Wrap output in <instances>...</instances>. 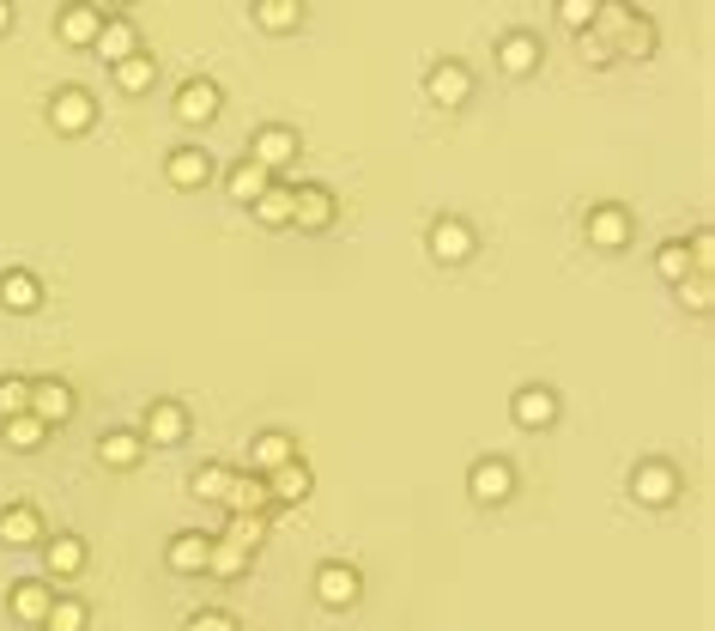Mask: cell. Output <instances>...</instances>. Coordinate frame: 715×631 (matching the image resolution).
Returning a JSON list of instances; mask_svg holds the SVG:
<instances>
[{"label":"cell","mask_w":715,"mask_h":631,"mask_svg":"<svg viewBox=\"0 0 715 631\" xmlns=\"http://www.w3.org/2000/svg\"><path fill=\"white\" fill-rule=\"evenodd\" d=\"M425 97H430V104H442V110H461V104L473 97V73H468L461 61H430Z\"/></svg>","instance_id":"cell-1"},{"label":"cell","mask_w":715,"mask_h":631,"mask_svg":"<svg viewBox=\"0 0 715 631\" xmlns=\"http://www.w3.org/2000/svg\"><path fill=\"white\" fill-rule=\"evenodd\" d=\"M631 498L649 504V510L673 504L679 498V468H673V461H643V468L631 473Z\"/></svg>","instance_id":"cell-2"},{"label":"cell","mask_w":715,"mask_h":631,"mask_svg":"<svg viewBox=\"0 0 715 631\" xmlns=\"http://www.w3.org/2000/svg\"><path fill=\"white\" fill-rule=\"evenodd\" d=\"M97 31H104V7H97V0H73V7H61V19H55V37H61L67 49H92Z\"/></svg>","instance_id":"cell-3"},{"label":"cell","mask_w":715,"mask_h":631,"mask_svg":"<svg viewBox=\"0 0 715 631\" xmlns=\"http://www.w3.org/2000/svg\"><path fill=\"white\" fill-rule=\"evenodd\" d=\"M291 158H298V134H291V128H279V122L255 128V140H249V164H261V171L274 176V171H286Z\"/></svg>","instance_id":"cell-4"},{"label":"cell","mask_w":715,"mask_h":631,"mask_svg":"<svg viewBox=\"0 0 715 631\" xmlns=\"http://www.w3.org/2000/svg\"><path fill=\"white\" fill-rule=\"evenodd\" d=\"M49 122L61 134H85L97 122V97L92 92H79V85H61V92L49 97Z\"/></svg>","instance_id":"cell-5"},{"label":"cell","mask_w":715,"mask_h":631,"mask_svg":"<svg viewBox=\"0 0 715 631\" xmlns=\"http://www.w3.org/2000/svg\"><path fill=\"white\" fill-rule=\"evenodd\" d=\"M73 408H79V401H73V389H67L61 377L31 382V420H43L49 432H55V425H67V420H73Z\"/></svg>","instance_id":"cell-6"},{"label":"cell","mask_w":715,"mask_h":631,"mask_svg":"<svg viewBox=\"0 0 715 631\" xmlns=\"http://www.w3.org/2000/svg\"><path fill=\"white\" fill-rule=\"evenodd\" d=\"M334 188H322V183H303V188H291V225H303V231H327L334 225Z\"/></svg>","instance_id":"cell-7"},{"label":"cell","mask_w":715,"mask_h":631,"mask_svg":"<svg viewBox=\"0 0 715 631\" xmlns=\"http://www.w3.org/2000/svg\"><path fill=\"white\" fill-rule=\"evenodd\" d=\"M468 492H473V504H504L509 492H516V473H509V461H497V456L473 461V468H468Z\"/></svg>","instance_id":"cell-8"},{"label":"cell","mask_w":715,"mask_h":631,"mask_svg":"<svg viewBox=\"0 0 715 631\" xmlns=\"http://www.w3.org/2000/svg\"><path fill=\"white\" fill-rule=\"evenodd\" d=\"M583 237L595 243V250H607V255H612V250H624V243H631V213L607 200V207H595V213L583 219Z\"/></svg>","instance_id":"cell-9"},{"label":"cell","mask_w":715,"mask_h":631,"mask_svg":"<svg viewBox=\"0 0 715 631\" xmlns=\"http://www.w3.org/2000/svg\"><path fill=\"white\" fill-rule=\"evenodd\" d=\"M358 595H365V577H358L351 565L327 559V565L315 571V601H322V607H351Z\"/></svg>","instance_id":"cell-10"},{"label":"cell","mask_w":715,"mask_h":631,"mask_svg":"<svg viewBox=\"0 0 715 631\" xmlns=\"http://www.w3.org/2000/svg\"><path fill=\"white\" fill-rule=\"evenodd\" d=\"M540 37L533 31H504V43H497V67H504L509 79H528L533 67H540Z\"/></svg>","instance_id":"cell-11"},{"label":"cell","mask_w":715,"mask_h":631,"mask_svg":"<svg viewBox=\"0 0 715 631\" xmlns=\"http://www.w3.org/2000/svg\"><path fill=\"white\" fill-rule=\"evenodd\" d=\"M509 413H516V425H528V432H546V425L558 420V394L540 389V382H528V389H516Z\"/></svg>","instance_id":"cell-12"},{"label":"cell","mask_w":715,"mask_h":631,"mask_svg":"<svg viewBox=\"0 0 715 631\" xmlns=\"http://www.w3.org/2000/svg\"><path fill=\"white\" fill-rule=\"evenodd\" d=\"M140 437H146V444H183V437H188V408H183V401H152Z\"/></svg>","instance_id":"cell-13"},{"label":"cell","mask_w":715,"mask_h":631,"mask_svg":"<svg viewBox=\"0 0 715 631\" xmlns=\"http://www.w3.org/2000/svg\"><path fill=\"white\" fill-rule=\"evenodd\" d=\"M267 480V498L274 504H303L315 492V473H310V461H286V468H274V473H261Z\"/></svg>","instance_id":"cell-14"},{"label":"cell","mask_w":715,"mask_h":631,"mask_svg":"<svg viewBox=\"0 0 715 631\" xmlns=\"http://www.w3.org/2000/svg\"><path fill=\"white\" fill-rule=\"evenodd\" d=\"M430 255H437V262H468L473 255V225L468 219H437L430 225Z\"/></svg>","instance_id":"cell-15"},{"label":"cell","mask_w":715,"mask_h":631,"mask_svg":"<svg viewBox=\"0 0 715 631\" xmlns=\"http://www.w3.org/2000/svg\"><path fill=\"white\" fill-rule=\"evenodd\" d=\"M219 116V85L212 79H188L183 92H176V122H188V128H200V122Z\"/></svg>","instance_id":"cell-16"},{"label":"cell","mask_w":715,"mask_h":631,"mask_svg":"<svg viewBox=\"0 0 715 631\" xmlns=\"http://www.w3.org/2000/svg\"><path fill=\"white\" fill-rule=\"evenodd\" d=\"M43 303V286L37 274H25V267H7L0 274V310H13V316H31Z\"/></svg>","instance_id":"cell-17"},{"label":"cell","mask_w":715,"mask_h":631,"mask_svg":"<svg viewBox=\"0 0 715 631\" xmlns=\"http://www.w3.org/2000/svg\"><path fill=\"white\" fill-rule=\"evenodd\" d=\"M164 176H170L176 188H207L212 158L200 152V146H176V152H170V164H164Z\"/></svg>","instance_id":"cell-18"},{"label":"cell","mask_w":715,"mask_h":631,"mask_svg":"<svg viewBox=\"0 0 715 631\" xmlns=\"http://www.w3.org/2000/svg\"><path fill=\"white\" fill-rule=\"evenodd\" d=\"M286 461H298V444H291L286 432L249 437V468H255V473H274V468H286Z\"/></svg>","instance_id":"cell-19"},{"label":"cell","mask_w":715,"mask_h":631,"mask_svg":"<svg viewBox=\"0 0 715 631\" xmlns=\"http://www.w3.org/2000/svg\"><path fill=\"white\" fill-rule=\"evenodd\" d=\"M267 480H261V473H231V492H224V510L231 516H261L267 510Z\"/></svg>","instance_id":"cell-20"},{"label":"cell","mask_w":715,"mask_h":631,"mask_svg":"<svg viewBox=\"0 0 715 631\" xmlns=\"http://www.w3.org/2000/svg\"><path fill=\"white\" fill-rule=\"evenodd\" d=\"M140 456H146V437L140 432H104L97 437V461H104V468H140Z\"/></svg>","instance_id":"cell-21"},{"label":"cell","mask_w":715,"mask_h":631,"mask_svg":"<svg viewBox=\"0 0 715 631\" xmlns=\"http://www.w3.org/2000/svg\"><path fill=\"white\" fill-rule=\"evenodd\" d=\"M7 607H13V619H25V626H43V619H49V607H55V589H49V583H13V601H7Z\"/></svg>","instance_id":"cell-22"},{"label":"cell","mask_w":715,"mask_h":631,"mask_svg":"<svg viewBox=\"0 0 715 631\" xmlns=\"http://www.w3.org/2000/svg\"><path fill=\"white\" fill-rule=\"evenodd\" d=\"M92 49L104 55L109 67H116V61H128V55H140V31H134L128 19H104V31H97Z\"/></svg>","instance_id":"cell-23"},{"label":"cell","mask_w":715,"mask_h":631,"mask_svg":"<svg viewBox=\"0 0 715 631\" xmlns=\"http://www.w3.org/2000/svg\"><path fill=\"white\" fill-rule=\"evenodd\" d=\"M164 559H170V571L195 577V571H207V559H212V535H176Z\"/></svg>","instance_id":"cell-24"},{"label":"cell","mask_w":715,"mask_h":631,"mask_svg":"<svg viewBox=\"0 0 715 631\" xmlns=\"http://www.w3.org/2000/svg\"><path fill=\"white\" fill-rule=\"evenodd\" d=\"M0 540H7V547H37V540H43V516L31 510V504L0 510Z\"/></svg>","instance_id":"cell-25"},{"label":"cell","mask_w":715,"mask_h":631,"mask_svg":"<svg viewBox=\"0 0 715 631\" xmlns=\"http://www.w3.org/2000/svg\"><path fill=\"white\" fill-rule=\"evenodd\" d=\"M267 183H274V176L261 171V164H249V158H243V164H231V176H224V195H231L237 207H255V200H261V188H267Z\"/></svg>","instance_id":"cell-26"},{"label":"cell","mask_w":715,"mask_h":631,"mask_svg":"<svg viewBox=\"0 0 715 631\" xmlns=\"http://www.w3.org/2000/svg\"><path fill=\"white\" fill-rule=\"evenodd\" d=\"M152 79H158V61H152V55H128V61H116V85H122V92H128V97H140V92H152Z\"/></svg>","instance_id":"cell-27"},{"label":"cell","mask_w":715,"mask_h":631,"mask_svg":"<svg viewBox=\"0 0 715 631\" xmlns=\"http://www.w3.org/2000/svg\"><path fill=\"white\" fill-rule=\"evenodd\" d=\"M0 432H7V449H19V456H31V449H43V437H49V425L31 420V413H13V420H0Z\"/></svg>","instance_id":"cell-28"},{"label":"cell","mask_w":715,"mask_h":631,"mask_svg":"<svg viewBox=\"0 0 715 631\" xmlns=\"http://www.w3.org/2000/svg\"><path fill=\"white\" fill-rule=\"evenodd\" d=\"M43 559H49V577H73V571L85 565V540H79V535H55Z\"/></svg>","instance_id":"cell-29"},{"label":"cell","mask_w":715,"mask_h":631,"mask_svg":"<svg viewBox=\"0 0 715 631\" xmlns=\"http://www.w3.org/2000/svg\"><path fill=\"white\" fill-rule=\"evenodd\" d=\"M261 31H298L303 25V0H255Z\"/></svg>","instance_id":"cell-30"},{"label":"cell","mask_w":715,"mask_h":631,"mask_svg":"<svg viewBox=\"0 0 715 631\" xmlns=\"http://www.w3.org/2000/svg\"><path fill=\"white\" fill-rule=\"evenodd\" d=\"M612 55H637V61H649V55H655V25L637 13V19H631V25L619 31V43H612Z\"/></svg>","instance_id":"cell-31"},{"label":"cell","mask_w":715,"mask_h":631,"mask_svg":"<svg viewBox=\"0 0 715 631\" xmlns=\"http://www.w3.org/2000/svg\"><path fill=\"white\" fill-rule=\"evenodd\" d=\"M195 498H207V504H224V492H231V468L224 461H207V468H195Z\"/></svg>","instance_id":"cell-32"},{"label":"cell","mask_w":715,"mask_h":631,"mask_svg":"<svg viewBox=\"0 0 715 631\" xmlns=\"http://www.w3.org/2000/svg\"><path fill=\"white\" fill-rule=\"evenodd\" d=\"M255 219H261V225H291V188H286V183H267V188H261Z\"/></svg>","instance_id":"cell-33"},{"label":"cell","mask_w":715,"mask_h":631,"mask_svg":"<svg viewBox=\"0 0 715 631\" xmlns=\"http://www.w3.org/2000/svg\"><path fill=\"white\" fill-rule=\"evenodd\" d=\"M249 559H255V552H243V547H231V540H212V559H207V571L212 577H243L249 571Z\"/></svg>","instance_id":"cell-34"},{"label":"cell","mask_w":715,"mask_h":631,"mask_svg":"<svg viewBox=\"0 0 715 631\" xmlns=\"http://www.w3.org/2000/svg\"><path fill=\"white\" fill-rule=\"evenodd\" d=\"M655 274H661L667 286H679V279L691 274V255H685V243H661V250H655Z\"/></svg>","instance_id":"cell-35"},{"label":"cell","mask_w":715,"mask_h":631,"mask_svg":"<svg viewBox=\"0 0 715 631\" xmlns=\"http://www.w3.org/2000/svg\"><path fill=\"white\" fill-rule=\"evenodd\" d=\"M224 540H231V547H243V552H255L261 540H267V516H231Z\"/></svg>","instance_id":"cell-36"},{"label":"cell","mask_w":715,"mask_h":631,"mask_svg":"<svg viewBox=\"0 0 715 631\" xmlns=\"http://www.w3.org/2000/svg\"><path fill=\"white\" fill-rule=\"evenodd\" d=\"M49 631H85V601H73V595H55L49 619H43Z\"/></svg>","instance_id":"cell-37"},{"label":"cell","mask_w":715,"mask_h":631,"mask_svg":"<svg viewBox=\"0 0 715 631\" xmlns=\"http://www.w3.org/2000/svg\"><path fill=\"white\" fill-rule=\"evenodd\" d=\"M679 303H685V310H697V316H710V303H715L710 274H685V279H679Z\"/></svg>","instance_id":"cell-38"},{"label":"cell","mask_w":715,"mask_h":631,"mask_svg":"<svg viewBox=\"0 0 715 631\" xmlns=\"http://www.w3.org/2000/svg\"><path fill=\"white\" fill-rule=\"evenodd\" d=\"M13 413H31V382L25 377H0V420Z\"/></svg>","instance_id":"cell-39"},{"label":"cell","mask_w":715,"mask_h":631,"mask_svg":"<svg viewBox=\"0 0 715 631\" xmlns=\"http://www.w3.org/2000/svg\"><path fill=\"white\" fill-rule=\"evenodd\" d=\"M595 7L600 0H558V25L564 31H588L595 25Z\"/></svg>","instance_id":"cell-40"},{"label":"cell","mask_w":715,"mask_h":631,"mask_svg":"<svg viewBox=\"0 0 715 631\" xmlns=\"http://www.w3.org/2000/svg\"><path fill=\"white\" fill-rule=\"evenodd\" d=\"M576 43H583V61H588V67H612V61H619V55H612V43L595 37V31H576Z\"/></svg>","instance_id":"cell-41"},{"label":"cell","mask_w":715,"mask_h":631,"mask_svg":"<svg viewBox=\"0 0 715 631\" xmlns=\"http://www.w3.org/2000/svg\"><path fill=\"white\" fill-rule=\"evenodd\" d=\"M188 631H237V619L219 607H200V613H188Z\"/></svg>","instance_id":"cell-42"},{"label":"cell","mask_w":715,"mask_h":631,"mask_svg":"<svg viewBox=\"0 0 715 631\" xmlns=\"http://www.w3.org/2000/svg\"><path fill=\"white\" fill-rule=\"evenodd\" d=\"M0 31H13V0H0Z\"/></svg>","instance_id":"cell-43"},{"label":"cell","mask_w":715,"mask_h":631,"mask_svg":"<svg viewBox=\"0 0 715 631\" xmlns=\"http://www.w3.org/2000/svg\"><path fill=\"white\" fill-rule=\"evenodd\" d=\"M97 7H134V0H97Z\"/></svg>","instance_id":"cell-44"}]
</instances>
